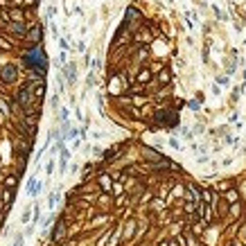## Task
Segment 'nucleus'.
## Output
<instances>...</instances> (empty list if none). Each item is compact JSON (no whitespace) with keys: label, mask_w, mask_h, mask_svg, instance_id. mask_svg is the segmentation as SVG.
Returning a JSON list of instances; mask_svg holds the SVG:
<instances>
[{"label":"nucleus","mask_w":246,"mask_h":246,"mask_svg":"<svg viewBox=\"0 0 246 246\" xmlns=\"http://www.w3.org/2000/svg\"><path fill=\"white\" fill-rule=\"evenodd\" d=\"M25 63L27 66H32L34 70H38V66L45 70V66H48V61H45V52H43V48H34L30 54L25 56Z\"/></svg>","instance_id":"obj_1"},{"label":"nucleus","mask_w":246,"mask_h":246,"mask_svg":"<svg viewBox=\"0 0 246 246\" xmlns=\"http://www.w3.org/2000/svg\"><path fill=\"white\" fill-rule=\"evenodd\" d=\"M14 246H23V237H18V239H16V242H14Z\"/></svg>","instance_id":"obj_3"},{"label":"nucleus","mask_w":246,"mask_h":246,"mask_svg":"<svg viewBox=\"0 0 246 246\" xmlns=\"http://www.w3.org/2000/svg\"><path fill=\"white\" fill-rule=\"evenodd\" d=\"M27 192H30L32 197L36 194V179H32V181H30V185H27Z\"/></svg>","instance_id":"obj_2"}]
</instances>
